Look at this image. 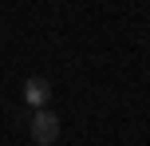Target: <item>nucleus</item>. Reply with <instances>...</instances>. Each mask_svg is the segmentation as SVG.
Instances as JSON below:
<instances>
[{
  "label": "nucleus",
  "instance_id": "1",
  "mask_svg": "<svg viewBox=\"0 0 150 146\" xmlns=\"http://www.w3.org/2000/svg\"><path fill=\"white\" fill-rule=\"evenodd\" d=\"M28 130H32V142H36V146H52L55 138H59V115H55L52 107H40V111H32V123H28Z\"/></svg>",
  "mask_w": 150,
  "mask_h": 146
},
{
  "label": "nucleus",
  "instance_id": "2",
  "mask_svg": "<svg viewBox=\"0 0 150 146\" xmlns=\"http://www.w3.org/2000/svg\"><path fill=\"white\" fill-rule=\"evenodd\" d=\"M47 99H52V83H47L44 75H32L28 83H24V103H28V107H47Z\"/></svg>",
  "mask_w": 150,
  "mask_h": 146
}]
</instances>
